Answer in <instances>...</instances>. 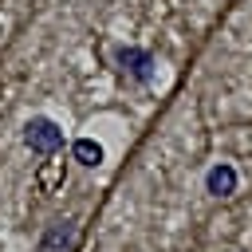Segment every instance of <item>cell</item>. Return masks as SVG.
<instances>
[{
    "instance_id": "cell-1",
    "label": "cell",
    "mask_w": 252,
    "mask_h": 252,
    "mask_svg": "<svg viewBox=\"0 0 252 252\" xmlns=\"http://www.w3.org/2000/svg\"><path fill=\"white\" fill-rule=\"evenodd\" d=\"M24 142H28L32 154H39V158H55V154L63 150V130H59L51 118L35 114V118H28V126H24Z\"/></svg>"
},
{
    "instance_id": "cell-2",
    "label": "cell",
    "mask_w": 252,
    "mask_h": 252,
    "mask_svg": "<svg viewBox=\"0 0 252 252\" xmlns=\"http://www.w3.org/2000/svg\"><path fill=\"white\" fill-rule=\"evenodd\" d=\"M114 55H118L122 71H130L138 83H150V79H154V59H150L146 51H138V47H118Z\"/></svg>"
},
{
    "instance_id": "cell-3",
    "label": "cell",
    "mask_w": 252,
    "mask_h": 252,
    "mask_svg": "<svg viewBox=\"0 0 252 252\" xmlns=\"http://www.w3.org/2000/svg\"><path fill=\"white\" fill-rule=\"evenodd\" d=\"M75 240V220H55L43 236H39V248L35 252H67Z\"/></svg>"
},
{
    "instance_id": "cell-4",
    "label": "cell",
    "mask_w": 252,
    "mask_h": 252,
    "mask_svg": "<svg viewBox=\"0 0 252 252\" xmlns=\"http://www.w3.org/2000/svg\"><path fill=\"white\" fill-rule=\"evenodd\" d=\"M205 185H209V193L228 197V193L236 189V169H232V165H213V169H209V177H205Z\"/></svg>"
},
{
    "instance_id": "cell-5",
    "label": "cell",
    "mask_w": 252,
    "mask_h": 252,
    "mask_svg": "<svg viewBox=\"0 0 252 252\" xmlns=\"http://www.w3.org/2000/svg\"><path fill=\"white\" fill-rule=\"evenodd\" d=\"M71 154H75V161H83V165H102V146H98L94 138H79V142L71 146Z\"/></svg>"
},
{
    "instance_id": "cell-6",
    "label": "cell",
    "mask_w": 252,
    "mask_h": 252,
    "mask_svg": "<svg viewBox=\"0 0 252 252\" xmlns=\"http://www.w3.org/2000/svg\"><path fill=\"white\" fill-rule=\"evenodd\" d=\"M63 181H67V173H63V161H59V165H43V169H39V185H43L47 193H51V189H59Z\"/></svg>"
}]
</instances>
